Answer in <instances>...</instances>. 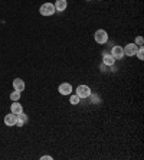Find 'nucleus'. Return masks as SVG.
Returning a JSON list of instances; mask_svg holds the SVG:
<instances>
[{"instance_id": "ddd939ff", "label": "nucleus", "mask_w": 144, "mask_h": 160, "mask_svg": "<svg viewBox=\"0 0 144 160\" xmlns=\"http://www.w3.org/2000/svg\"><path fill=\"white\" fill-rule=\"evenodd\" d=\"M79 101H81V98L78 97L77 94H71V95H69V102L72 105H78V104H79Z\"/></svg>"}, {"instance_id": "39448f33", "label": "nucleus", "mask_w": 144, "mask_h": 160, "mask_svg": "<svg viewBox=\"0 0 144 160\" xmlns=\"http://www.w3.org/2000/svg\"><path fill=\"white\" fill-rule=\"evenodd\" d=\"M122 49H124V55L126 56H136V52H137V49H138V46H137L134 42H131V43H127Z\"/></svg>"}, {"instance_id": "f03ea898", "label": "nucleus", "mask_w": 144, "mask_h": 160, "mask_svg": "<svg viewBox=\"0 0 144 160\" xmlns=\"http://www.w3.org/2000/svg\"><path fill=\"white\" fill-rule=\"evenodd\" d=\"M94 39H95V42L98 45L107 43V42H108V33H107V30H104V29L95 30V33H94Z\"/></svg>"}, {"instance_id": "2eb2a0df", "label": "nucleus", "mask_w": 144, "mask_h": 160, "mask_svg": "<svg viewBox=\"0 0 144 160\" xmlns=\"http://www.w3.org/2000/svg\"><path fill=\"white\" fill-rule=\"evenodd\" d=\"M136 56L140 61L144 59V48H143V46H138V49H137V52H136Z\"/></svg>"}, {"instance_id": "1a4fd4ad", "label": "nucleus", "mask_w": 144, "mask_h": 160, "mask_svg": "<svg viewBox=\"0 0 144 160\" xmlns=\"http://www.w3.org/2000/svg\"><path fill=\"white\" fill-rule=\"evenodd\" d=\"M102 63L104 65H107V67H114V63H115V59L112 58V55L111 53H104L102 56Z\"/></svg>"}, {"instance_id": "f257e3e1", "label": "nucleus", "mask_w": 144, "mask_h": 160, "mask_svg": "<svg viewBox=\"0 0 144 160\" xmlns=\"http://www.w3.org/2000/svg\"><path fill=\"white\" fill-rule=\"evenodd\" d=\"M55 12H56V9H55V4L53 3H43L39 8V13H41L42 16H52V15H55Z\"/></svg>"}, {"instance_id": "dca6fc26", "label": "nucleus", "mask_w": 144, "mask_h": 160, "mask_svg": "<svg viewBox=\"0 0 144 160\" xmlns=\"http://www.w3.org/2000/svg\"><path fill=\"white\" fill-rule=\"evenodd\" d=\"M134 43H136L137 46H143V43H144L143 36H137V38H136V41H134Z\"/></svg>"}, {"instance_id": "7ed1b4c3", "label": "nucleus", "mask_w": 144, "mask_h": 160, "mask_svg": "<svg viewBox=\"0 0 144 160\" xmlns=\"http://www.w3.org/2000/svg\"><path fill=\"white\" fill-rule=\"evenodd\" d=\"M78 97L84 100V98H89L91 97V88L89 85H78L77 87V92H75Z\"/></svg>"}, {"instance_id": "9d476101", "label": "nucleus", "mask_w": 144, "mask_h": 160, "mask_svg": "<svg viewBox=\"0 0 144 160\" xmlns=\"http://www.w3.org/2000/svg\"><path fill=\"white\" fill-rule=\"evenodd\" d=\"M10 112H13V114H20V112H23V107L22 104L19 102V101H13V104L10 105Z\"/></svg>"}, {"instance_id": "423d86ee", "label": "nucleus", "mask_w": 144, "mask_h": 160, "mask_svg": "<svg viewBox=\"0 0 144 160\" xmlns=\"http://www.w3.org/2000/svg\"><path fill=\"white\" fill-rule=\"evenodd\" d=\"M58 91H59L61 95H71L72 94V85H71L69 82H62L58 87Z\"/></svg>"}, {"instance_id": "4468645a", "label": "nucleus", "mask_w": 144, "mask_h": 160, "mask_svg": "<svg viewBox=\"0 0 144 160\" xmlns=\"http://www.w3.org/2000/svg\"><path fill=\"white\" fill-rule=\"evenodd\" d=\"M20 95H22V92H20V91H13V92L10 94V100L12 101H19L20 100Z\"/></svg>"}, {"instance_id": "9b49d317", "label": "nucleus", "mask_w": 144, "mask_h": 160, "mask_svg": "<svg viewBox=\"0 0 144 160\" xmlns=\"http://www.w3.org/2000/svg\"><path fill=\"white\" fill-rule=\"evenodd\" d=\"M68 8V0H55V9L56 12H63Z\"/></svg>"}, {"instance_id": "a211bd4d", "label": "nucleus", "mask_w": 144, "mask_h": 160, "mask_svg": "<svg viewBox=\"0 0 144 160\" xmlns=\"http://www.w3.org/2000/svg\"><path fill=\"white\" fill-rule=\"evenodd\" d=\"M88 2H89V0H88Z\"/></svg>"}, {"instance_id": "20e7f679", "label": "nucleus", "mask_w": 144, "mask_h": 160, "mask_svg": "<svg viewBox=\"0 0 144 160\" xmlns=\"http://www.w3.org/2000/svg\"><path fill=\"white\" fill-rule=\"evenodd\" d=\"M111 55H112V58H114L115 61L117 59H122L124 58V49H122V46H118V45H115V46H112V49H111Z\"/></svg>"}, {"instance_id": "0eeeda50", "label": "nucleus", "mask_w": 144, "mask_h": 160, "mask_svg": "<svg viewBox=\"0 0 144 160\" xmlns=\"http://www.w3.org/2000/svg\"><path fill=\"white\" fill-rule=\"evenodd\" d=\"M16 123H17V116H16V114L10 112V114H7V116H4V124H6L7 127L16 126Z\"/></svg>"}, {"instance_id": "f8f14e48", "label": "nucleus", "mask_w": 144, "mask_h": 160, "mask_svg": "<svg viewBox=\"0 0 144 160\" xmlns=\"http://www.w3.org/2000/svg\"><path fill=\"white\" fill-rule=\"evenodd\" d=\"M27 116H26L25 112H20V114H17V123H16V126H19V127H22V126H25L26 123H27Z\"/></svg>"}, {"instance_id": "f3484780", "label": "nucleus", "mask_w": 144, "mask_h": 160, "mask_svg": "<svg viewBox=\"0 0 144 160\" xmlns=\"http://www.w3.org/2000/svg\"><path fill=\"white\" fill-rule=\"evenodd\" d=\"M41 160H52V156H48V154H46V156H42Z\"/></svg>"}, {"instance_id": "6e6552de", "label": "nucleus", "mask_w": 144, "mask_h": 160, "mask_svg": "<svg viewBox=\"0 0 144 160\" xmlns=\"http://www.w3.org/2000/svg\"><path fill=\"white\" fill-rule=\"evenodd\" d=\"M13 88H15L16 91H20V92H23V91H25V88H26L25 81H23V79H20V78L13 79Z\"/></svg>"}]
</instances>
